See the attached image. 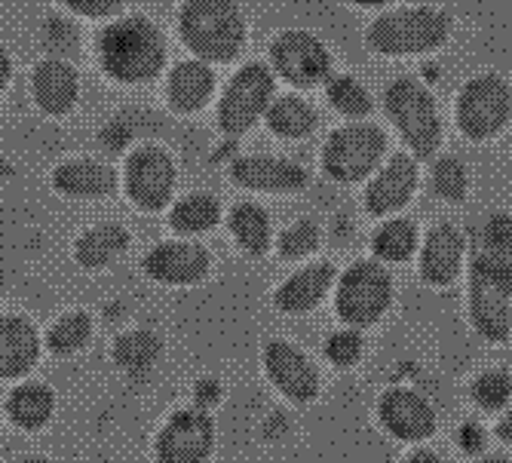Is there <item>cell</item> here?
I'll list each match as a JSON object with an SVG mask.
<instances>
[{
    "instance_id": "11",
    "label": "cell",
    "mask_w": 512,
    "mask_h": 463,
    "mask_svg": "<svg viewBox=\"0 0 512 463\" xmlns=\"http://www.w3.org/2000/svg\"><path fill=\"white\" fill-rule=\"evenodd\" d=\"M270 71L295 89H313L329 80L332 53L316 34L289 28L270 43Z\"/></svg>"
},
{
    "instance_id": "14",
    "label": "cell",
    "mask_w": 512,
    "mask_h": 463,
    "mask_svg": "<svg viewBox=\"0 0 512 463\" xmlns=\"http://www.w3.org/2000/svg\"><path fill=\"white\" fill-rule=\"evenodd\" d=\"M264 372L279 393L298 405H307L319 396L316 365L289 341H270L264 347Z\"/></svg>"
},
{
    "instance_id": "18",
    "label": "cell",
    "mask_w": 512,
    "mask_h": 463,
    "mask_svg": "<svg viewBox=\"0 0 512 463\" xmlns=\"http://www.w3.org/2000/svg\"><path fill=\"white\" fill-rule=\"evenodd\" d=\"M417 178H421V169H417V157L396 151L381 172L368 181L365 188V209L368 215H393L396 209H402L417 188Z\"/></svg>"
},
{
    "instance_id": "25",
    "label": "cell",
    "mask_w": 512,
    "mask_h": 463,
    "mask_svg": "<svg viewBox=\"0 0 512 463\" xmlns=\"http://www.w3.org/2000/svg\"><path fill=\"white\" fill-rule=\"evenodd\" d=\"M264 120H267V129L276 138H289V142H301V138L313 135V129L319 126L316 108L307 99L295 96V92H286V96H273Z\"/></svg>"
},
{
    "instance_id": "44",
    "label": "cell",
    "mask_w": 512,
    "mask_h": 463,
    "mask_svg": "<svg viewBox=\"0 0 512 463\" xmlns=\"http://www.w3.org/2000/svg\"><path fill=\"white\" fill-rule=\"evenodd\" d=\"M22 463H50V460H46V457H25Z\"/></svg>"
},
{
    "instance_id": "23",
    "label": "cell",
    "mask_w": 512,
    "mask_h": 463,
    "mask_svg": "<svg viewBox=\"0 0 512 463\" xmlns=\"http://www.w3.org/2000/svg\"><path fill=\"white\" fill-rule=\"evenodd\" d=\"M332 283H335V264L313 261V264L295 270L289 280L276 289L273 304L283 313H310L325 295H329Z\"/></svg>"
},
{
    "instance_id": "42",
    "label": "cell",
    "mask_w": 512,
    "mask_h": 463,
    "mask_svg": "<svg viewBox=\"0 0 512 463\" xmlns=\"http://www.w3.org/2000/svg\"><path fill=\"white\" fill-rule=\"evenodd\" d=\"M497 436H500V439H503L506 445H512V411H509L506 418H503V421L497 424Z\"/></svg>"
},
{
    "instance_id": "20",
    "label": "cell",
    "mask_w": 512,
    "mask_h": 463,
    "mask_svg": "<svg viewBox=\"0 0 512 463\" xmlns=\"http://www.w3.org/2000/svg\"><path fill=\"white\" fill-rule=\"evenodd\" d=\"M215 65L191 56V59H181L166 71V86H163V96L169 102L172 111L178 114H197L203 111L212 96H215Z\"/></svg>"
},
{
    "instance_id": "19",
    "label": "cell",
    "mask_w": 512,
    "mask_h": 463,
    "mask_svg": "<svg viewBox=\"0 0 512 463\" xmlns=\"http://www.w3.org/2000/svg\"><path fill=\"white\" fill-rule=\"evenodd\" d=\"M50 184L65 197L102 200L120 188V172L99 157H71L53 169Z\"/></svg>"
},
{
    "instance_id": "31",
    "label": "cell",
    "mask_w": 512,
    "mask_h": 463,
    "mask_svg": "<svg viewBox=\"0 0 512 463\" xmlns=\"http://www.w3.org/2000/svg\"><path fill=\"white\" fill-rule=\"evenodd\" d=\"M329 86H325V99H329V105L347 117V120H362L371 114V92L350 74H341V77H332L325 80Z\"/></svg>"
},
{
    "instance_id": "43",
    "label": "cell",
    "mask_w": 512,
    "mask_h": 463,
    "mask_svg": "<svg viewBox=\"0 0 512 463\" xmlns=\"http://www.w3.org/2000/svg\"><path fill=\"white\" fill-rule=\"evenodd\" d=\"M350 4H356V7H365V10H378V7H387L390 0H350Z\"/></svg>"
},
{
    "instance_id": "32",
    "label": "cell",
    "mask_w": 512,
    "mask_h": 463,
    "mask_svg": "<svg viewBox=\"0 0 512 463\" xmlns=\"http://www.w3.org/2000/svg\"><path fill=\"white\" fill-rule=\"evenodd\" d=\"M89 335H92L89 313L71 310L50 329V335H46V344H50V350L59 353V356H71V353H77L89 341Z\"/></svg>"
},
{
    "instance_id": "41",
    "label": "cell",
    "mask_w": 512,
    "mask_h": 463,
    "mask_svg": "<svg viewBox=\"0 0 512 463\" xmlns=\"http://www.w3.org/2000/svg\"><path fill=\"white\" fill-rule=\"evenodd\" d=\"M405 463H442V457L436 451H430V448H417Z\"/></svg>"
},
{
    "instance_id": "34",
    "label": "cell",
    "mask_w": 512,
    "mask_h": 463,
    "mask_svg": "<svg viewBox=\"0 0 512 463\" xmlns=\"http://www.w3.org/2000/svg\"><path fill=\"white\" fill-rule=\"evenodd\" d=\"M473 399L485 411H500L512 399V378L506 372H500V368H491V372H485V375L476 378Z\"/></svg>"
},
{
    "instance_id": "10",
    "label": "cell",
    "mask_w": 512,
    "mask_h": 463,
    "mask_svg": "<svg viewBox=\"0 0 512 463\" xmlns=\"http://www.w3.org/2000/svg\"><path fill=\"white\" fill-rule=\"evenodd\" d=\"M512 117V89L500 74H479L457 96V126L470 142H488Z\"/></svg>"
},
{
    "instance_id": "22",
    "label": "cell",
    "mask_w": 512,
    "mask_h": 463,
    "mask_svg": "<svg viewBox=\"0 0 512 463\" xmlns=\"http://www.w3.org/2000/svg\"><path fill=\"white\" fill-rule=\"evenodd\" d=\"M40 335L25 316L7 313L0 316V378L13 381L25 378L37 365Z\"/></svg>"
},
{
    "instance_id": "30",
    "label": "cell",
    "mask_w": 512,
    "mask_h": 463,
    "mask_svg": "<svg viewBox=\"0 0 512 463\" xmlns=\"http://www.w3.org/2000/svg\"><path fill=\"white\" fill-rule=\"evenodd\" d=\"M371 249H375V255L381 261L402 264L417 252V227L408 218H393V221H387V224H381L375 230Z\"/></svg>"
},
{
    "instance_id": "9",
    "label": "cell",
    "mask_w": 512,
    "mask_h": 463,
    "mask_svg": "<svg viewBox=\"0 0 512 463\" xmlns=\"http://www.w3.org/2000/svg\"><path fill=\"white\" fill-rule=\"evenodd\" d=\"M120 184L138 212H163L169 209L175 197V184H178L175 157L163 145H154V142L138 145L123 163Z\"/></svg>"
},
{
    "instance_id": "2",
    "label": "cell",
    "mask_w": 512,
    "mask_h": 463,
    "mask_svg": "<svg viewBox=\"0 0 512 463\" xmlns=\"http://www.w3.org/2000/svg\"><path fill=\"white\" fill-rule=\"evenodd\" d=\"M96 62L108 80L123 86H142L157 80L169 62L166 31L138 13H123L111 22H102L96 43Z\"/></svg>"
},
{
    "instance_id": "7",
    "label": "cell",
    "mask_w": 512,
    "mask_h": 463,
    "mask_svg": "<svg viewBox=\"0 0 512 463\" xmlns=\"http://www.w3.org/2000/svg\"><path fill=\"white\" fill-rule=\"evenodd\" d=\"M276 96V74L264 62H249L234 71L221 89V99L215 108L218 129L230 138L246 135L258 120H264L270 102Z\"/></svg>"
},
{
    "instance_id": "26",
    "label": "cell",
    "mask_w": 512,
    "mask_h": 463,
    "mask_svg": "<svg viewBox=\"0 0 512 463\" xmlns=\"http://www.w3.org/2000/svg\"><path fill=\"white\" fill-rule=\"evenodd\" d=\"M221 224V203L206 191H191L169 203V227L175 234L197 237Z\"/></svg>"
},
{
    "instance_id": "3",
    "label": "cell",
    "mask_w": 512,
    "mask_h": 463,
    "mask_svg": "<svg viewBox=\"0 0 512 463\" xmlns=\"http://www.w3.org/2000/svg\"><path fill=\"white\" fill-rule=\"evenodd\" d=\"M178 37L191 56L209 65H227L246 50L249 22L237 0H184L178 10Z\"/></svg>"
},
{
    "instance_id": "17",
    "label": "cell",
    "mask_w": 512,
    "mask_h": 463,
    "mask_svg": "<svg viewBox=\"0 0 512 463\" xmlns=\"http://www.w3.org/2000/svg\"><path fill=\"white\" fill-rule=\"evenodd\" d=\"M378 418L384 430L402 442H421L436 433V411L433 405L408 387H393L378 402Z\"/></svg>"
},
{
    "instance_id": "4",
    "label": "cell",
    "mask_w": 512,
    "mask_h": 463,
    "mask_svg": "<svg viewBox=\"0 0 512 463\" xmlns=\"http://www.w3.org/2000/svg\"><path fill=\"white\" fill-rule=\"evenodd\" d=\"M451 16L436 7H405L378 16L365 31V43L381 56H424L445 46Z\"/></svg>"
},
{
    "instance_id": "5",
    "label": "cell",
    "mask_w": 512,
    "mask_h": 463,
    "mask_svg": "<svg viewBox=\"0 0 512 463\" xmlns=\"http://www.w3.org/2000/svg\"><path fill=\"white\" fill-rule=\"evenodd\" d=\"M384 108L402 142L417 160H430L442 148V117L433 92L414 77H396L384 92Z\"/></svg>"
},
{
    "instance_id": "15",
    "label": "cell",
    "mask_w": 512,
    "mask_h": 463,
    "mask_svg": "<svg viewBox=\"0 0 512 463\" xmlns=\"http://www.w3.org/2000/svg\"><path fill=\"white\" fill-rule=\"evenodd\" d=\"M212 255L197 240H163L145 255V273L163 286H194L209 273Z\"/></svg>"
},
{
    "instance_id": "36",
    "label": "cell",
    "mask_w": 512,
    "mask_h": 463,
    "mask_svg": "<svg viewBox=\"0 0 512 463\" xmlns=\"http://www.w3.org/2000/svg\"><path fill=\"white\" fill-rule=\"evenodd\" d=\"M362 350H365V341L356 329H341L335 335H329L325 341V356H329L332 365L338 368H350L362 359Z\"/></svg>"
},
{
    "instance_id": "35",
    "label": "cell",
    "mask_w": 512,
    "mask_h": 463,
    "mask_svg": "<svg viewBox=\"0 0 512 463\" xmlns=\"http://www.w3.org/2000/svg\"><path fill=\"white\" fill-rule=\"evenodd\" d=\"M319 249V227L307 218L289 224L283 234H279V255L295 261V258H307Z\"/></svg>"
},
{
    "instance_id": "16",
    "label": "cell",
    "mask_w": 512,
    "mask_h": 463,
    "mask_svg": "<svg viewBox=\"0 0 512 463\" xmlns=\"http://www.w3.org/2000/svg\"><path fill=\"white\" fill-rule=\"evenodd\" d=\"M28 83L34 105L46 117H68L80 102V71L59 56L40 59Z\"/></svg>"
},
{
    "instance_id": "24",
    "label": "cell",
    "mask_w": 512,
    "mask_h": 463,
    "mask_svg": "<svg viewBox=\"0 0 512 463\" xmlns=\"http://www.w3.org/2000/svg\"><path fill=\"white\" fill-rule=\"evenodd\" d=\"M129 243H132V237L123 224L99 221V224L86 227L74 240V261L86 270H102V267L114 264L129 249Z\"/></svg>"
},
{
    "instance_id": "40",
    "label": "cell",
    "mask_w": 512,
    "mask_h": 463,
    "mask_svg": "<svg viewBox=\"0 0 512 463\" xmlns=\"http://www.w3.org/2000/svg\"><path fill=\"white\" fill-rule=\"evenodd\" d=\"M10 83H13V59L4 46H0V96L10 89Z\"/></svg>"
},
{
    "instance_id": "6",
    "label": "cell",
    "mask_w": 512,
    "mask_h": 463,
    "mask_svg": "<svg viewBox=\"0 0 512 463\" xmlns=\"http://www.w3.org/2000/svg\"><path fill=\"white\" fill-rule=\"evenodd\" d=\"M387 154V132L378 123L353 120L338 126L322 145V169L338 184L365 181Z\"/></svg>"
},
{
    "instance_id": "33",
    "label": "cell",
    "mask_w": 512,
    "mask_h": 463,
    "mask_svg": "<svg viewBox=\"0 0 512 463\" xmlns=\"http://www.w3.org/2000/svg\"><path fill=\"white\" fill-rule=\"evenodd\" d=\"M467 188H470V172L463 166L457 157H442L436 160L433 166V194L448 200V203H457L467 197Z\"/></svg>"
},
{
    "instance_id": "1",
    "label": "cell",
    "mask_w": 512,
    "mask_h": 463,
    "mask_svg": "<svg viewBox=\"0 0 512 463\" xmlns=\"http://www.w3.org/2000/svg\"><path fill=\"white\" fill-rule=\"evenodd\" d=\"M470 319L476 332L503 344L512 332V215L491 212L473 237Z\"/></svg>"
},
{
    "instance_id": "12",
    "label": "cell",
    "mask_w": 512,
    "mask_h": 463,
    "mask_svg": "<svg viewBox=\"0 0 512 463\" xmlns=\"http://www.w3.org/2000/svg\"><path fill=\"white\" fill-rule=\"evenodd\" d=\"M215 445V424L203 408L175 411L157 436L160 463H206Z\"/></svg>"
},
{
    "instance_id": "8",
    "label": "cell",
    "mask_w": 512,
    "mask_h": 463,
    "mask_svg": "<svg viewBox=\"0 0 512 463\" xmlns=\"http://www.w3.org/2000/svg\"><path fill=\"white\" fill-rule=\"evenodd\" d=\"M393 304V276L381 261H356L335 292V313L350 329H371Z\"/></svg>"
},
{
    "instance_id": "27",
    "label": "cell",
    "mask_w": 512,
    "mask_h": 463,
    "mask_svg": "<svg viewBox=\"0 0 512 463\" xmlns=\"http://www.w3.org/2000/svg\"><path fill=\"white\" fill-rule=\"evenodd\" d=\"M227 227L234 234V243L246 252V255H264L270 249V215L264 212V206L240 200L230 206L227 212Z\"/></svg>"
},
{
    "instance_id": "37",
    "label": "cell",
    "mask_w": 512,
    "mask_h": 463,
    "mask_svg": "<svg viewBox=\"0 0 512 463\" xmlns=\"http://www.w3.org/2000/svg\"><path fill=\"white\" fill-rule=\"evenodd\" d=\"M59 7L89 22H111L126 13V0H59Z\"/></svg>"
},
{
    "instance_id": "39",
    "label": "cell",
    "mask_w": 512,
    "mask_h": 463,
    "mask_svg": "<svg viewBox=\"0 0 512 463\" xmlns=\"http://www.w3.org/2000/svg\"><path fill=\"white\" fill-rule=\"evenodd\" d=\"M218 399H221V387H218L212 378H206V381L197 384V402H200V405H212V402H218Z\"/></svg>"
},
{
    "instance_id": "28",
    "label": "cell",
    "mask_w": 512,
    "mask_h": 463,
    "mask_svg": "<svg viewBox=\"0 0 512 463\" xmlns=\"http://www.w3.org/2000/svg\"><path fill=\"white\" fill-rule=\"evenodd\" d=\"M56 408V396L46 384H19L7 399L10 421L22 430H40Z\"/></svg>"
},
{
    "instance_id": "21",
    "label": "cell",
    "mask_w": 512,
    "mask_h": 463,
    "mask_svg": "<svg viewBox=\"0 0 512 463\" xmlns=\"http://www.w3.org/2000/svg\"><path fill=\"white\" fill-rule=\"evenodd\" d=\"M463 252L467 237L451 221L433 224L421 246V276L430 286H451L463 270Z\"/></svg>"
},
{
    "instance_id": "45",
    "label": "cell",
    "mask_w": 512,
    "mask_h": 463,
    "mask_svg": "<svg viewBox=\"0 0 512 463\" xmlns=\"http://www.w3.org/2000/svg\"><path fill=\"white\" fill-rule=\"evenodd\" d=\"M479 463H506L503 457H485V460H479Z\"/></svg>"
},
{
    "instance_id": "13",
    "label": "cell",
    "mask_w": 512,
    "mask_h": 463,
    "mask_svg": "<svg viewBox=\"0 0 512 463\" xmlns=\"http://www.w3.org/2000/svg\"><path fill=\"white\" fill-rule=\"evenodd\" d=\"M230 181L243 191L255 194H298L307 188V169L286 157H267V154H249L237 157L230 166Z\"/></svg>"
},
{
    "instance_id": "29",
    "label": "cell",
    "mask_w": 512,
    "mask_h": 463,
    "mask_svg": "<svg viewBox=\"0 0 512 463\" xmlns=\"http://www.w3.org/2000/svg\"><path fill=\"white\" fill-rule=\"evenodd\" d=\"M163 356V341L157 332H148V329H132L126 335L117 338L114 344V359L120 368L126 372L138 375V372H148V368Z\"/></svg>"
},
{
    "instance_id": "38",
    "label": "cell",
    "mask_w": 512,
    "mask_h": 463,
    "mask_svg": "<svg viewBox=\"0 0 512 463\" xmlns=\"http://www.w3.org/2000/svg\"><path fill=\"white\" fill-rule=\"evenodd\" d=\"M485 442H488V436H485V430L476 421H467V424L460 427V433H457V445L467 454H482Z\"/></svg>"
}]
</instances>
